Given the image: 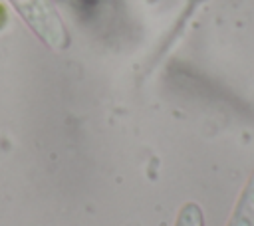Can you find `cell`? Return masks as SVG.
Instances as JSON below:
<instances>
[{
    "label": "cell",
    "mask_w": 254,
    "mask_h": 226,
    "mask_svg": "<svg viewBox=\"0 0 254 226\" xmlns=\"http://www.w3.org/2000/svg\"><path fill=\"white\" fill-rule=\"evenodd\" d=\"M20 18L52 50H64L69 44L67 30L52 0H10Z\"/></svg>",
    "instance_id": "cell-1"
},
{
    "label": "cell",
    "mask_w": 254,
    "mask_h": 226,
    "mask_svg": "<svg viewBox=\"0 0 254 226\" xmlns=\"http://www.w3.org/2000/svg\"><path fill=\"white\" fill-rule=\"evenodd\" d=\"M226 226H254V172L246 180Z\"/></svg>",
    "instance_id": "cell-2"
},
{
    "label": "cell",
    "mask_w": 254,
    "mask_h": 226,
    "mask_svg": "<svg viewBox=\"0 0 254 226\" xmlns=\"http://www.w3.org/2000/svg\"><path fill=\"white\" fill-rule=\"evenodd\" d=\"M175 226H204V214L202 208L196 202H187L179 208Z\"/></svg>",
    "instance_id": "cell-3"
}]
</instances>
